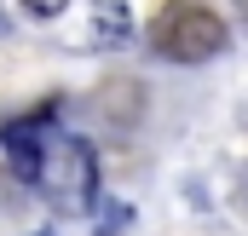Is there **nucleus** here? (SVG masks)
<instances>
[{
	"mask_svg": "<svg viewBox=\"0 0 248 236\" xmlns=\"http://www.w3.org/2000/svg\"><path fill=\"white\" fill-rule=\"evenodd\" d=\"M225 17L219 12H208L202 0H168L162 6V17L150 23V41H156V52L173 63H208L225 52Z\"/></svg>",
	"mask_w": 248,
	"mask_h": 236,
	"instance_id": "nucleus-1",
	"label": "nucleus"
},
{
	"mask_svg": "<svg viewBox=\"0 0 248 236\" xmlns=\"http://www.w3.org/2000/svg\"><path fill=\"white\" fill-rule=\"evenodd\" d=\"M41 184L58 196V207H69V213L93 207V202H98V162H93V150H87L81 138H69L58 156H46Z\"/></svg>",
	"mask_w": 248,
	"mask_h": 236,
	"instance_id": "nucleus-2",
	"label": "nucleus"
},
{
	"mask_svg": "<svg viewBox=\"0 0 248 236\" xmlns=\"http://www.w3.org/2000/svg\"><path fill=\"white\" fill-rule=\"evenodd\" d=\"M52 121V110L41 104L29 121H12L6 127V150H12V173L17 178H29V184H41V173H46V150L35 144V127H46Z\"/></svg>",
	"mask_w": 248,
	"mask_h": 236,
	"instance_id": "nucleus-3",
	"label": "nucleus"
},
{
	"mask_svg": "<svg viewBox=\"0 0 248 236\" xmlns=\"http://www.w3.org/2000/svg\"><path fill=\"white\" fill-rule=\"evenodd\" d=\"M127 6L122 0H104V6H93V41L98 46H116V41H127Z\"/></svg>",
	"mask_w": 248,
	"mask_h": 236,
	"instance_id": "nucleus-4",
	"label": "nucleus"
},
{
	"mask_svg": "<svg viewBox=\"0 0 248 236\" xmlns=\"http://www.w3.org/2000/svg\"><path fill=\"white\" fill-rule=\"evenodd\" d=\"M122 225H127V207H122V202H110V207L98 213V236H116Z\"/></svg>",
	"mask_w": 248,
	"mask_h": 236,
	"instance_id": "nucleus-5",
	"label": "nucleus"
},
{
	"mask_svg": "<svg viewBox=\"0 0 248 236\" xmlns=\"http://www.w3.org/2000/svg\"><path fill=\"white\" fill-rule=\"evenodd\" d=\"M17 6H23V12H35V17H58L69 0H17Z\"/></svg>",
	"mask_w": 248,
	"mask_h": 236,
	"instance_id": "nucleus-6",
	"label": "nucleus"
},
{
	"mask_svg": "<svg viewBox=\"0 0 248 236\" xmlns=\"http://www.w3.org/2000/svg\"><path fill=\"white\" fill-rule=\"evenodd\" d=\"M0 35H6V17H0Z\"/></svg>",
	"mask_w": 248,
	"mask_h": 236,
	"instance_id": "nucleus-7",
	"label": "nucleus"
},
{
	"mask_svg": "<svg viewBox=\"0 0 248 236\" xmlns=\"http://www.w3.org/2000/svg\"><path fill=\"white\" fill-rule=\"evenodd\" d=\"M41 236H46V231H41Z\"/></svg>",
	"mask_w": 248,
	"mask_h": 236,
	"instance_id": "nucleus-8",
	"label": "nucleus"
}]
</instances>
